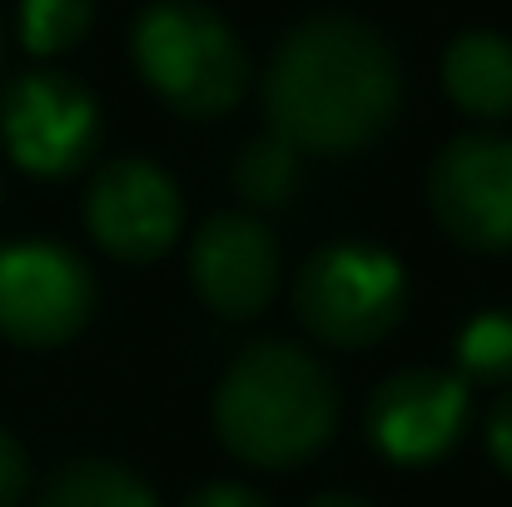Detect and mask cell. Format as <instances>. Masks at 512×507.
I'll use <instances>...</instances> for the list:
<instances>
[{
	"mask_svg": "<svg viewBox=\"0 0 512 507\" xmlns=\"http://www.w3.org/2000/svg\"><path fill=\"white\" fill-rule=\"evenodd\" d=\"M264 100L274 135L294 150L353 155L393 125L403 70L368 20L314 15L279 40Z\"/></svg>",
	"mask_w": 512,
	"mask_h": 507,
	"instance_id": "cell-1",
	"label": "cell"
},
{
	"mask_svg": "<svg viewBox=\"0 0 512 507\" xmlns=\"http://www.w3.org/2000/svg\"><path fill=\"white\" fill-rule=\"evenodd\" d=\"M334 423V373L284 338L239 353L214 388V433L234 458L254 468H294L314 458L334 438Z\"/></svg>",
	"mask_w": 512,
	"mask_h": 507,
	"instance_id": "cell-2",
	"label": "cell"
},
{
	"mask_svg": "<svg viewBox=\"0 0 512 507\" xmlns=\"http://www.w3.org/2000/svg\"><path fill=\"white\" fill-rule=\"evenodd\" d=\"M135 65L150 90L189 120H214L249 90L239 35L199 0H160L135 20Z\"/></svg>",
	"mask_w": 512,
	"mask_h": 507,
	"instance_id": "cell-3",
	"label": "cell"
},
{
	"mask_svg": "<svg viewBox=\"0 0 512 507\" xmlns=\"http://www.w3.org/2000/svg\"><path fill=\"white\" fill-rule=\"evenodd\" d=\"M294 314L319 343L368 348L408 314V274L368 244H329L294 274Z\"/></svg>",
	"mask_w": 512,
	"mask_h": 507,
	"instance_id": "cell-4",
	"label": "cell"
},
{
	"mask_svg": "<svg viewBox=\"0 0 512 507\" xmlns=\"http://www.w3.org/2000/svg\"><path fill=\"white\" fill-rule=\"evenodd\" d=\"M428 204L448 239L473 254L512 249V135L468 130L428 169Z\"/></svg>",
	"mask_w": 512,
	"mask_h": 507,
	"instance_id": "cell-5",
	"label": "cell"
},
{
	"mask_svg": "<svg viewBox=\"0 0 512 507\" xmlns=\"http://www.w3.org/2000/svg\"><path fill=\"white\" fill-rule=\"evenodd\" d=\"M0 135L10 160L25 174L60 179L90 160L100 140V110L95 95L60 70H30L10 80L0 100Z\"/></svg>",
	"mask_w": 512,
	"mask_h": 507,
	"instance_id": "cell-6",
	"label": "cell"
},
{
	"mask_svg": "<svg viewBox=\"0 0 512 507\" xmlns=\"http://www.w3.org/2000/svg\"><path fill=\"white\" fill-rule=\"evenodd\" d=\"M95 314L90 269L60 244H5L0 249V334L20 348H55L75 338Z\"/></svg>",
	"mask_w": 512,
	"mask_h": 507,
	"instance_id": "cell-7",
	"label": "cell"
},
{
	"mask_svg": "<svg viewBox=\"0 0 512 507\" xmlns=\"http://www.w3.org/2000/svg\"><path fill=\"white\" fill-rule=\"evenodd\" d=\"M468 428V383L443 368H398L368 398V443L393 463H438Z\"/></svg>",
	"mask_w": 512,
	"mask_h": 507,
	"instance_id": "cell-8",
	"label": "cell"
},
{
	"mask_svg": "<svg viewBox=\"0 0 512 507\" xmlns=\"http://www.w3.org/2000/svg\"><path fill=\"white\" fill-rule=\"evenodd\" d=\"M85 224L95 244L125 264H150L179 239L184 204L155 160H110L90 179Z\"/></svg>",
	"mask_w": 512,
	"mask_h": 507,
	"instance_id": "cell-9",
	"label": "cell"
},
{
	"mask_svg": "<svg viewBox=\"0 0 512 507\" xmlns=\"http://www.w3.org/2000/svg\"><path fill=\"white\" fill-rule=\"evenodd\" d=\"M199 299L224 319H254L279 284V244L254 214H214L189 244Z\"/></svg>",
	"mask_w": 512,
	"mask_h": 507,
	"instance_id": "cell-10",
	"label": "cell"
},
{
	"mask_svg": "<svg viewBox=\"0 0 512 507\" xmlns=\"http://www.w3.org/2000/svg\"><path fill=\"white\" fill-rule=\"evenodd\" d=\"M443 85L453 105L478 120L512 115V40L498 30H463L443 55Z\"/></svg>",
	"mask_w": 512,
	"mask_h": 507,
	"instance_id": "cell-11",
	"label": "cell"
},
{
	"mask_svg": "<svg viewBox=\"0 0 512 507\" xmlns=\"http://www.w3.org/2000/svg\"><path fill=\"white\" fill-rule=\"evenodd\" d=\"M40 507H160V498L145 488V478H135L125 463L110 458H75L65 463Z\"/></svg>",
	"mask_w": 512,
	"mask_h": 507,
	"instance_id": "cell-12",
	"label": "cell"
},
{
	"mask_svg": "<svg viewBox=\"0 0 512 507\" xmlns=\"http://www.w3.org/2000/svg\"><path fill=\"white\" fill-rule=\"evenodd\" d=\"M294 184H299V150L289 140L259 135V140L244 145V155L234 165V189H239L244 204L274 209V204H284L294 194Z\"/></svg>",
	"mask_w": 512,
	"mask_h": 507,
	"instance_id": "cell-13",
	"label": "cell"
},
{
	"mask_svg": "<svg viewBox=\"0 0 512 507\" xmlns=\"http://www.w3.org/2000/svg\"><path fill=\"white\" fill-rule=\"evenodd\" d=\"M95 0H20V40L35 55L70 50L90 30Z\"/></svg>",
	"mask_w": 512,
	"mask_h": 507,
	"instance_id": "cell-14",
	"label": "cell"
},
{
	"mask_svg": "<svg viewBox=\"0 0 512 507\" xmlns=\"http://www.w3.org/2000/svg\"><path fill=\"white\" fill-rule=\"evenodd\" d=\"M458 363L478 383H503L512 378V314L488 309L458 334Z\"/></svg>",
	"mask_w": 512,
	"mask_h": 507,
	"instance_id": "cell-15",
	"label": "cell"
},
{
	"mask_svg": "<svg viewBox=\"0 0 512 507\" xmlns=\"http://www.w3.org/2000/svg\"><path fill=\"white\" fill-rule=\"evenodd\" d=\"M25 488H30V458H25V448L0 428V507H15L25 498Z\"/></svg>",
	"mask_w": 512,
	"mask_h": 507,
	"instance_id": "cell-16",
	"label": "cell"
},
{
	"mask_svg": "<svg viewBox=\"0 0 512 507\" xmlns=\"http://www.w3.org/2000/svg\"><path fill=\"white\" fill-rule=\"evenodd\" d=\"M184 507H269V498L254 493V488H244V483H209Z\"/></svg>",
	"mask_w": 512,
	"mask_h": 507,
	"instance_id": "cell-17",
	"label": "cell"
},
{
	"mask_svg": "<svg viewBox=\"0 0 512 507\" xmlns=\"http://www.w3.org/2000/svg\"><path fill=\"white\" fill-rule=\"evenodd\" d=\"M488 453L503 463V473H512V388L488 413Z\"/></svg>",
	"mask_w": 512,
	"mask_h": 507,
	"instance_id": "cell-18",
	"label": "cell"
},
{
	"mask_svg": "<svg viewBox=\"0 0 512 507\" xmlns=\"http://www.w3.org/2000/svg\"><path fill=\"white\" fill-rule=\"evenodd\" d=\"M309 507H373V503H363V498H353V493H319Z\"/></svg>",
	"mask_w": 512,
	"mask_h": 507,
	"instance_id": "cell-19",
	"label": "cell"
},
{
	"mask_svg": "<svg viewBox=\"0 0 512 507\" xmlns=\"http://www.w3.org/2000/svg\"><path fill=\"white\" fill-rule=\"evenodd\" d=\"M0 194H5V184H0Z\"/></svg>",
	"mask_w": 512,
	"mask_h": 507,
	"instance_id": "cell-20",
	"label": "cell"
}]
</instances>
